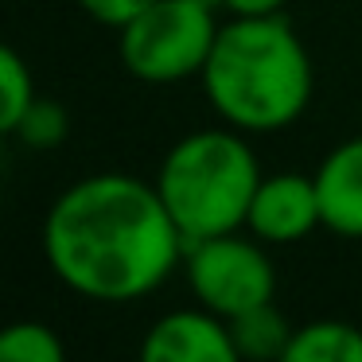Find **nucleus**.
<instances>
[{
  "label": "nucleus",
  "instance_id": "2eb2a0df",
  "mask_svg": "<svg viewBox=\"0 0 362 362\" xmlns=\"http://www.w3.org/2000/svg\"><path fill=\"white\" fill-rule=\"evenodd\" d=\"M284 4H288V0H222V8H226L230 16H273Z\"/></svg>",
  "mask_w": 362,
  "mask_h": 362
},
{
  "label": "nucleus",
  "instance_id": "4468645a",
  "mask_svg": "<svg viewBox=\"0 0 362 362\" xmlns=\"http://www.w3.org/2000/svg\"><path fill=\"white\" fill-rule=\"evenodd\" d=\"M82 4V12L86 16H94L98 24H105V28H125L129 20H136L148 4H156V0H78Z\"/></svg>",
  "mask_w": 362,
  "mask_h": 362
},
{
  "label": "nucleus",
  "instance_id": "9b49d317",
  "mask_svg": "<svg viewBox=\"0 0 362 362\" xmlns=\"http://www.w3.org/2000/svg\"><path fill=\"white\" fill-rule=\"evenodd\" d=\"M0 358L8 362H63L66 346L55 335V327L40 320H20L0 331Z\"/></svg>",
  "mask_w": 362,
  "mask_h": 362
},
{
  "label": "nucleus",
  "instance_id": "423d86ee",
  "mask_svg": "<svg viewBox=\"0 0 362 362\" xmlns=\"http://www.w3.org/2000/svg\"><path fill=\"white\" fill-rule=\"evenodd\" d=\"M315 226H323L315 175H304V172L261 175L250 203V218H245V230L257 242L292 245L300 238H308Z\"/></svg>",
  "mask_w": 362,
  "mask_h": 362
},
{
  "label": "nucleus",
  "instance_id": "39448f33",
  "mask_svg": "<svg viewBox=\"0 0 362 362\" xmlns=\"http://www.w3.org/2000/svg\"><path fill=\"white\" fill-rule=\"evenodd\" d=\"M261 245L265 242L257 238L250 242L238 230L187 245L183 253L187 284L199 304L218 312L222 320H234L257 304H269L276 296V269Z\"/></svg>",
  "mask_w": 362,
  "mask_h": 362
},
{
  "label": "nucleus",
  "instance_id": "9d476101",
  "mask_svg": "<svg viewBox=\"0 0 362 362\" xmlns=\"http://www.w3.org/2000/svg\"><path fill=\"white\" fill-rule=\"evenodd\" d=\"M292 331H296V327H288V320L276 312L273 300H269V304L250 308V312H242V315L230 320V335H234L238 358H257V362L284 358Z\"/></svg>",
  "mask_w": 362,
  "mask_h": 362
},
{
  "label": "nucleus",
  "instance_id": "dca6fc26",
  "mask_svg": "<svg viewBox=\"0 0 362 362\" xmlns=\"http://www.w3.org/2000/svg\"><path fill=\"white\" fill-rule=\"evenodd\" d=\"M199 4H206V8H214V12L222 8V0H199Z\"/></svg>",
  "mask_w": 362,
  "mask_h": 362
},
{
  "label": "nucleus",
  "instance_id": "f8f14e48",
  "mask_svg": "<svg viewBox=\"0 0 362 362\" xmlns=\"http://www.w3.org/2000/svg\"><path fill=\"white\" fill-rule=\"evenodd\" d=\"M35 98L40 94L32 82V66L20 59L16 47H0V129L12 133Z\"/></svg>",
  "mask_w": 362,
  "mask_h": 362
},
{
  "label": "nucleus",
  "instance_id": "1a4fd4ad",
  "mask_svg": "<svg viewBox=\"0 0 362 362\" xmlns=\"http://www.w3.org/2000/svg\"><path fill=\"white\" fill-rule=\"evenodd\" d=\"M284 362H362V331L343 320H312L292 331Z\"/></svg>",
  "mask_w": 362,
  "mask_h": 362
},
{
  "label": "nucleus",
  "instance_id": "ddd939ff",
  "mask_svg": "<svg viewBox=\"0 0 362 362\" xmlns=\"http://www.w3.org/2000/svg\"><path fill=\"white\" fill-rule=\"evenodd\" d=\"M66 133H71V117H66V110L59 102H51V98H35V102L28 105V113L16 121V129H12V136H16L20 144H28V148H35V152H47V148H55V144H63Z\"/></svg>",
  "mask_w": 362,
  "mask_h": 362
},
{
  "label": "nucleus",
  "instance_id": "0eeeda50",
  "mask_svg": "<svg viewBox=\"0 0 362 362\" xmlns=\"http://www.w3.org/2000/svg\"><path fill=\"white\" fill-rule=\"evenodd\" d=\"M144 362H238V346L230 335V320L211 308H180L168 312L144 331Z\"/></svg>",
  "mask_w": 362,
  "mask_h": 362
},
{
  "label": "nucleus",
  "instance_id": "f03ea898",
  "mask_svg": "<svg viewBox=\"0 0 362 362\" xmlns=\"http://www.w3.org/2000/svg\"><path fill=\"white\" fill-rule=\"evenodd\" d=\"M199 78L214 113L242 133L288 129L304 117L315 86L312 55L281 12L226 20Z\"/></svg>",
  "mask_w": 362,
  "mask_h": 362
},
{
  "label": "nucleus",
  "instance_id": "6e6552de",
  "mask_svg": "<svg viewBox=\"0 0 362 362\" xmlns=\"http://www.w3.org/2000/svg\"><path fill=\"white\" fill-rule=\"evenodd\" d=\"M323 226L339 238H362V136L335 144L315 168Z\"/></svg>",
  "mask_w": 362,
  "mask_h": 362
},
{
  "label": "nucleus",
  "instance_id": "7ed1b4c3",
  "mask_svg": "<svg viewBox=\"0 0 362 362\" xmlns=\"http://www.w3.org/2000/svg\"><path fill=\"white\" fill-rule=\"evenodd\" d=\"M152 183L183 242L195 245L245 226L253 191L261 183V164L242 129H199L168 148Z\"/></svg>",
  "mask_w": 362,
  "mask_h": 362
},
{
  "label": "nucleus",
  "instance_id": "f257e3e1",
  "mask_svg": "<svg viewBox=\"0 0 362 362\" xmlns=\"http://www.w3.org/2000/svg\"><path fill=\"white\" fill-rule=\"evenodd\" d=\"M187 253L156 183L98 172L71 183L43 218V257L71 292L129 304L156 292Z\"/></svg>",
  "mask_w": 362,
  "mask_h": 362
},
{
  "label": "nucleus",
  "instance_id": "20e7f679",
  "mask_svg": "<svg viewBox=\"0 0 362 362\" xmlns=\"http://www.w3.org/2000/svg\"><path fill=\"white\" fill-rule=\"evenodd\" d=\"M218 28L214 8L199 0H156L121 28V63L148 86H172L203 74Z\"/></svg>",
  "mask_w": 362,
  "mask_h": 362
}]
</instances>
